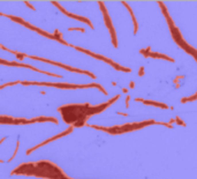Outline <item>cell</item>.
Returning a JSON list of instances; mask_svg holds the SVG:
<instances>
[{"label": "cell", "instance_id": "6da1fadb", "mask_svg": "<svg viewBox=\"0 0 197 179\" xmlns=\"http://www.w3.org/2000/svg\"><path fill=\"white\" fill-rule=\"evenodd\" d=\"M129 85H130V88L133 89V88H134V85H135V83H134V82H130V84H129Z\"/></svg>", "mask_w": 197, "mask_h": 179}, {"label": "cell", "instance_id": "7a4b0ae2", "mask_svg": "<svg viewBox=\"0 0 197 179\" xmlns=\"http://www.w3.org/2000/svg\"><path fill=\"white\" fill-rule=\"evenodd\" d=\"M143 74V67H141V69H140V75H142Z\"/></svg>", "mask_w": 197, "mask_h": 179}]
</instances>
